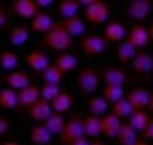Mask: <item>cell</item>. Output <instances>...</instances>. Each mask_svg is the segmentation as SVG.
Instances as JSON below:
<instances>
[{"instance_id": "obj_12", "label": "cell", "mask_w": 153, "mask_h": 145, "mask_svg": "<svg viewBox=\"0 0 153 145\" xmlns=\"http://www.w3.org/2000/svg\"><path fill=\"white\" fill-rule=\"evenodd\" d=\"M121 124H123V118H119L113 111L107 113V115L103 113L102 115V136H105L107 139H115Z\"/></svg>"}, {"instance_id": "obj_26", "label": "cell", "mask_w": 153, "mask_h": 145, "mask_svg": "<svg viewBox=\"0 0 153 145\" xmlns=\"http://www.w3.org/2000/svg\"><path fill=\"white\" fill-rule=\"evenodd\" d=\"M107 99L103 98V95H92L90 94V99L86 101V109H88L90 115H98V117H102L103 113H107Z\"/></svg>"}, {"instance_id": "obj_14", "label": "cell", "mask_w": 153, "mask_h": 145, "mask_svg": "<svg viewBox=\"0 0 153 145\" xmlns=\"http://www.w3.org/2000/svg\"><path fill=\"white\" fill-rule=\"evenodd\" d=\"M38 98H40V88H38V86H33V84H27L25 88L17 90V107L27 109V107H31Z\"/></svg>"}, {"instance_id": "obj_30", "label": "cell", "mask_w": 153, "mask_h": 145, "mask_svg": "<svg viewBox=\"0 0 153 145\" xmlns=\"http://www.w3.org/2000/svg\"><path fill=\"white\" fill-rule=\"evenodd\" d=\"M44 126L52 132V136H59V132H61V128H63V124H65V120H63V117H61V113H52V115H48L46 117V120L44 122Z\"/></svg>"}, {"instance_id": "obj_35", "label": "cell", "mask_w": 153, "mask_h": 145, "mask_svg": "<svg viewBox=\"0 0 153 145\" xmlns=\"http://www.w3.org/2000/svg\"><path fill=\"white\" fill-rule=\"evenodd\" d=\"M29 40V31L25 27H13L10 29V44L12 46H23Z\"/></svg>"}, {"instance_id": "obj_22", "label": "cell", "mask_w": 153, "mask_h": 145, "mask_svg": "<svg viewBox=\"0 0 153 145\" xmlns=\"http://www.w3.org/2000/svg\"><path fill=\"white\" fill-rule=\"evenodd\" d=\"M52 25H54V19H52V16L48 12H38L35 17H31V29L35 33H40V35H44V33L50 29Z\"/></svg>"}, {"instance_id": "obj_39", "label": "cell", "mask_w": 153, "mask_h": 145, "mask_svg": "<svg viewBox=\"0 0 153 145\" xmlns=\"http://www.w3.org/2000/svg\"><path fill=\"white\" fill-rule=\"evenodd\" d=\"M8 132H10V120L4 118V117H0V138L6 136Z\"/></svg>"}, {"instance_id": "obj_3", "label": "cell", "mask_w": 153, "mask_h": 145, "mask_svg": "<svg viewBox=\"0 0 153 145\" xmlns=\"http://www.w3.org/2000/svg\"><path fill=\"white\" fill-rule=\"evenodd\" d=\"M109 16H111V10H109V6L103 0H96V2L84 6V19L88 23H92V25H96V27L107 23Z\"/></svg>"}, {"instance_id": "obj_2", "label": "cell", "mask_w": 153, "mask_h": 145, "mask_svg": "<svg viewBox=\"0 0 153 145\" xmlns=\"http://www.w3.org/2000/svg\"><path fill=\"white\" fill-rule=\"evenodd\" d=\"M86 136L84 134V117H80L79 113L71 115L69 120H65L63 128L59 132V141L65 145H73L79 138Z\"/></svg>"}, {"instance_id": "obj_33", "label": "cell", "mask_w": 153, "mask_h": 145, "mask_svg": "<svg viewBox=\"0 0 153 145\" xmlns=\"http://www.w3.org/2000/svg\"><path fill=\"white\" fill-rule=\"evenodd\" d=\"M111 105H113L111 111L117 115L119 118H123V120H126V118L132 115V111H134V107L130 105V101L126 99V95H124V98H121V99H117V101H115V103H111Z\"/></svg>"}, {"instance_id": "obj_32", "label": "cell", "mask_w": 153, "mask_h": 145, "mask_svg": "<svg viewBox=\"0 0 153 145\" xmlns=\"http://www.w3.org/2000/svg\"><path fill=\"white\" fill-rule=\"evenodd\" d=\"M79 10H80V4L76 0H61L57 4V13L61 17H73V16H79Z\"/></svg>"}, {"instance_id": "obj_5", "label": "cell", "mask_w": 153, "mask_h": 145, "mask_svg": "<svg viewBox=\"0 0 153 145\" xmlns=\"http://www.w3.org/2000/svg\"><path fill=\"white\" fill-rule=\"evenodd\" d=\"M80 48H82L84 55L86 57H100L105 52V48H107V42H105V38L102 35H82V40H80Z\"/></svg>"}, {"instance_id": "obj_38", "label": "cell", "mask_w": 153, "mask_h": 145, "mask_svg": "<svg viewBox=\"0 0 153 145\" xmlns=\"http://www.w3.org/2000/svg\"><path fill=\"white\" fill-rule=\"evenodd\" d=\"M8 19H10L8 10L4 8V6H0V29H4V27L8 25Z\"/></svg>"}, {"instance_id": "obj_17", "label": "cell", "mask_w": 153, "mask_h": 145, "mask_svg": "<svg viewBox=\"0 0 153 145\" xmlns=\"http://www.w3.org/2000/svg\"><path fill=\"white\" fill-rule=\"evenodd\" d=\"M115 139H117L121 145H136V143H143V141H138V132L134 130L128 122H123L121 128H119L117 136H115Z\"/></svg>"}, {"instance_id": "obj_6", "label": "cell", "mask_w": 153, "mask_h": 145, "mask_svg": "<svg viewBox=\"0 0 153 145\" xmlns=\"http://www.w3.org/2000/svg\"><path fill=\"white\" fill-rule=\"evenodd\" d=\"M151 13V0H130L126 6V16L132 21H143Z\"/></svg>"}, {"instance_id": "obj_44", "label": "cell", "mask_w": 153, "mask_h": 145, "mask_svg": "<svg viewBox=\"0 0 153 145\" xmlns=\"http://www.w3.org/2000/svg\"><path fill=\"white\" fill-rule=\"evenodd\" d=\"M0 88H2V84H0Z\"/></svg>"}, {"instance_id": "obj_4", "label": "cell", "mask_w": 153, "mask_h": 145, "mask_svg": "<svg viewBox=\"0 0 153 145\" xmlns=\"http://www.w3.org/2000/svg\"><path fill=\"white\" fill-rule=\"evenodd\" d=\"M100 80H102L100 71L98 69H92V67H84V69H80L79 75H76V84H79L80 92H84L86 95L94 94V92L98 90Z\"/></svg>"}, {"instance_id": "obj_19", "label": "cell", "mask_w": 153, "mask_h": 145, "mask_svg": "<svg viewBox=\"0 0 153 145\" xmlns=\"http://www.w3.org/2000/svg\"><path fill=\"white\" fill-rule=\"evenodd\" d=\"M149 92L146 88H134L126 94V99L130 101V105L134 109H147V103H149Z\"/></svg>"}, {"instance_id": "obj_23", "label": "cell", "mask_w": 153, "mask_h": 145, "mask_svg": "<svg viewBox=\"0 0 153 145\" xmlns=\"http://www.w3.org/2000/svg\"><path fill=\"white\" fill-rule=\"evenodd\" d=\"M27 84H31L29 82V75L25 71H17V69H13V71H8V76H6V86H10V88H13V90H21V88H25Z\"/></svg>"}, {"instance_id": "obj_13", "label": "cell", "mask_w": 153, "mask_h": 145, "mask_svg": "<svg viewBox=\"0 0 153 145\" xmlns=\"http://www.w3.org/2000/svg\"><path fill=\"white\" fill-rule=\"evenodd\" d=\"M27 111H29V117H31L33 120H36V122H44L48 115L54 113L52 103H50V101H46V99H42V98H38L31 107H27Z\"/></svg>"}, {"instance_id": "obj_27", "label": "cell", "mask_w": 153, "mask_h": 145, "mask_svg": "<svg viewBox=\"0 0 153 145\" xmlns=\"http://www.w3.org/2000/svg\"><path fill=\"white\" fill-rule=\"evenodd\" d=\"M38 75H40L42 82H54V84H59V82L63 80V76H65L56 63H48L46 69H42Z\"/></svg>"}, {"instance_id": "obj_15", "label": "cell", "mask_w": 153, "mask_h": 145, "mask_svg": "<svg viewBox=\"0 0 153 145\" xmlns=\"http://www.w3.org/2000/svg\"><path fill=\"white\" fill-rule=\"evenodd\" d=\"M25 63H27V67H29L31 71L40 72L42 69H46V65L50 63V59H48L46 52H42V50H33V52H29V54L25 55Z\"/></svg>"}, {"instance_id": "obj_42", "label": "cell", "mask_w": 153, "mask_h": 145, "mask_svg": "<svg viewBox=\"0 0 153 145\" xmlns=\"http://www.w3.org/2000/svg\"><path fill=\"white\" fill-rule=\"evenodd\" d=\"M147 109L151 111V115H153V94L149 95V103H147Z\"/></svg>"}, {"instance_id": "obj_20", "label": "cell", "mask_w": 153, "mask_h": 145, "mask_svg": "<svg viewBox=\"0 0 153 145\" xmlns=\"http://www.w3.org/2000/svg\"><path fill=\"white\" fill-rule=\"evenodd\" d=\"M61 25L65 27V31L69 33L73 38H79L82 36L86 33V23L80 19L79 16H73V17H65L63 21H61Z\"/></svg>"}, {"instance_id": "obj_31", "label": "cell", "mask_w": 153, "mask_h": 145, "mask_svg": "<svg viewBox=\"0 0 153 145\" xmlns=\"http://www.w3.org/2000/svg\"><path fill=\"white\" fill-rule=\"evenodd\" d=\"M19 65V55L12 50H2L0 52V67L4 71H13Z\"/></svg>"}, {"instance_id": "obj_10", "label": "cell", "mask_w": 153, "mask_h": 145, "mask_svg": "<svg viewBox=\"0 0 153 145\" xmlns=\"http://www.w3.org/2000/svg\"><path fill=\"white\" fill-rule=\"evenodd\" d=\"M130 65H132L134 72H138V75H147V72L153 71V55L147 54V52H143V48H142V50L136 52V55H134V59L130 61Z\"/></svg>"}, {"instance_id": "obj_25", "label": "cell", "mask_w": 153, "mask_h": 145, "mask_svg": "<svg viewBox=\"0 0 153 145\" xmlns=\"http://www.w3.org/2000/svg\"><path fill=\"white\" fill-rule=\"evenodd\" d=\"M50 103H52V109H54L56 113L63 115V113H67V111L73 107V95H71L69 92H59Z\"/></svg>"}, {"instance_id": "obj_8", "label": "cell", "mask_w": 153, "mask_h": 145, "mask_svg": "<svg viewBox=\"0 0 153 145\" xmlns=\"http://www.w3.org/2000/svg\"><path fill=\"white\" fill-rule=\"evenodd\" d=\"M100 76H102V80L105 84H121V86H124L128 80H130L128 72L124 69H121V67H103V69L100 71Z\"/></svg>"}, {"instance_id": "obj_34", "label": "cell", "mask_w": 153, "mask_h": 145, "mask_svg": "<svg viewBox=\"0 0 153 145\" xmlns=\"http://www.w3.org/2000/svg\"><path fill=\"white\" fill-rule=\"evenodd\" d=\"M102 95L107 99V103H115L117 99L124 98V88L121 84H105L102 90Z\"/></svg>"}, {"instance_id": "obj_36", "label": "cell", "mask_w": 153, "mask_h": 145, "mask_svg": "<svg viewBox=\"0 0 153 145\" xmlns=\"http://www.w3.org/2000/svg\"><path fill=\"white\" fill-rule=\"evenodd\" d=\"M59 84H54V82H44V84L40 86V98L46 99V101H52L56 98L57 94H59Z\"/></svg>"}, {"instance_id": "obj_1", "label": "cell", "mask_w": 153, "mask_h": 145, "mask_svg": "<svg viewBox=\"0 0 153 145\" xmlns=\"http://www.w3.org/2000/svg\"><path fill=\"white\" fill-rule=\"evenodd\" d=\"M42 42H44V46H48L54 52H67L73 46V36L65 31V27L61 25V21H54V25L44 33Z\"/></svg>"}, {"instance_id": "obj_18", "label": "cell", "mask_w": 153, "mask_h": 145, "mask_svg": "<svg viewBox=\"0 0 153 145\" xmlns=\"http://www.w3.org/2000/svg\"><path fill=\"white\" fill-rule=\"evenodd\" d=\"M138 48L132 44L130 40H126V38H123L121 42H117V59L121 61L123 65L130 63V61L134 59V55H136Z\"/></svg>"}, {"instance_id": "obj_16", "label": "cell", "mask_w": 153, "mask_h": 145, "mask_svg": "<svg viewBox=\"0 0 153 145\" xmlns=\"http://www.w3.org/2000/svg\"><path fill=\"white\" fill-rule=\"evenodd\" d=\"M54 63L61 69L63 75H71V72H75L76 67H79V59H76L73 54H69V50H67V52H57V57H56Z\"/></svg>"}, {"instance_id": "obj_29", "label": "cell", "mask_w": 153, "mask_h": 145, "mask_svg": "<svg viewBox=\"0 0 153 145\" xmlns=\"http://www.w3.org/2000/svg\"><path fill=\"white\" fill-rule=\"evenodd\" d=\"M126 120H128V124H130V126L136 130V132H142V130L146 128L147 120H149V115L146 113V109H134L132 115H130Z\"/></svg>"}, {"instance_id": "obj_7", "label": "cell", "mask_w": 153, "mask_h": 145, "mask_svg": "<svg viewBox=\"0 0 153 145\" xmlns=\"http://www.w3.org/2000/svg\"><path fill=\"white\" fill-rule=\"evenodd\" d=\"M102 36L105 38L107 44H117V42L123 40V38H126V27H124L121 21L113 19V21H109L107 25L103 27V35Z\"/></svg>"}, {"instance_id": "obj_28", "label": "cell", "mask_w": 153, "mask_h": 145, "mask_svg": "<svg viewBox=\"0 0 153 145\" xmlns=\"http://www.w3.org/2000/svg\"><path fill=\"white\" fill-rule=\"evenodd\" d=\"M0 107L6 111L17 107V92L13 88H10V86L0 88Z\"/></svg>"}, {"instance_id": "obj_43", "label": "cell", "mask_w": 153, "mask_h": 145, "mask_svg": "<svg viewBox=\"0 0 153 145\" xmlns=\"http://www.w3.org/2000/svg\"><path fill=\"white\" fill-rule=\"evenodd\" d=\"M147 31H149V40H153V23L147 27Z\"/></svg>"}, {"instance_id": "obj_40", "label": "cell", "mask_w": 153, "mask_h": 145, "mask_svg": "<svg viewBox=\"0 0 153 145\" xmlns=\"http://www.w3.org/2000/svg\"><path fill=\"white\" fill-rule=\"evenodd\" d=\"M35 2L38 4V8L44 10V8H50L52 4H54V0H35Z\"/></svg>"}, {"instance_id": "obj_9", "label": "cell", "mask_w": 153, "mask_h": 145, "mask_svg": "<svg viewBox=\"0 0 153 145\" xmlns=\"http://www.w3.org/2000/svg\"><path fill=\"white\" fill-rule=\"evenodd\" d=\"M126 40H130L138 50H142V48H146L147 42H149V31H147V27H143L140 21H136L130 27V31L126 33Z\"/></svg>"}, {"instance_id": "obj_21", "label": "cell", "mask_w": 153, "mask_h": 145, "mask_svg": "<svg viewBox=\"0 0 153 145\" xmlns=\"http://www.w3.org/2000/svg\"><path fill=\"white\" fill-rule=\"evenodd\" d=\"M84 134L92 141H96V139L102 136V117H98V115L84 117Z\"/></svg>"}, {"instance_id": "obj_11", "label": "cell", "mask_w": 153, "mask_h": 145, "mask_svg": "<svg viewBox=\"0 0 153 145\" xmlns=\"http://www.w3.org/2000/svg\"><path fill=\"white\" fill-rule=\"evenodd\" d=\"M12 12L16 13V16L23 17V19H31L40 12V8H38V4L35 0H13L12 2Z\"/></svg>"}, {"instance_id": "obj_24", "label": "cell", "mask_w": 153, "mask_h": 145, "mask_svg": "<svg viewBox=\"0 0 153 145\" xmlns=\"http://www.w3.org/2000/svg\"><path fill=\"white\" fill-rule=\"evenodd\" d=\"M29 138H31L33 143L36 145H46L48 141H52V132L48 130L44 124H35V126L31 128V132H29Z\"/></svg>"}, {"instance_id": "obj_41", "label": "cell", "mask_w": 153, "mask_h": 145, "mask_svg": "<svg viewBox=\"0 0 153 145\" xmlns=\"http://www.w3.org/2000/svg\"><path fill=\"white\" fill-rule=\"evenodd\" d=\"M76 2H79L80 6L84 8V6H88V4H92V2H96V0H76Z\"/></svg>"}, {"instance_id": "obj_37", "label": "cell", "mask_w": 153, "mask_h": 145, "mask_svg": "<svg viewBox=\"0 0 153 145\" xmlns=\"http://www.w3.org/2000/svg\"><path fill=\"white\" fill-rule=\"evenodd\" d=\"M140 134H142L143 139H147V141H153V117H149V120H147V124H146V128H143Z\"/></svg>"}]
</instances>
